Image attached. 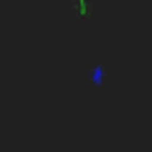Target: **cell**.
<instances>
[{"mask_svg":"<svg viewBox=\"0 0 152 152\" xmlns=\"http://www.w3.org/2000/svg\"><path fill=\"white\" fill-rule=\"evenodd\" d=\"M102 78H104L102 66H90V69H88V83H90V86H100Z\"/></svg>","mask_w":152,"mask_h":152,"instance_id":"6da1fadb","label":"cell"}]
</instances>
